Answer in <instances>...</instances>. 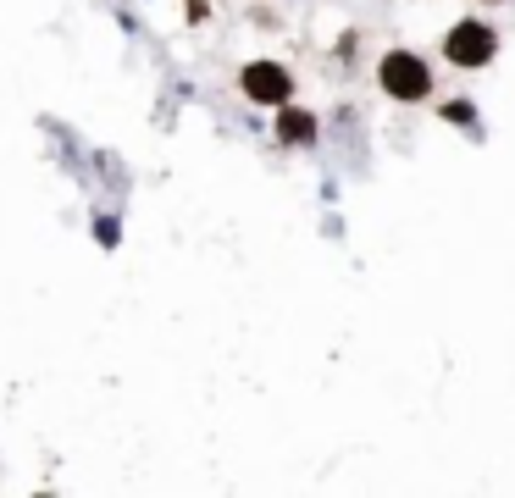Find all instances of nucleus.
I'll return each instance as SVG.
<instances>
[{
	"mask_svg": "<svg viewBox=\"0 0 515 498\" xmlns=\"http://www.w3.org/2000/svg\"><path fill=\"white\" fill-rule=\"evenodd\" d=\"M377 78H383V89L394 100H421L432 89V72L421 56H410V50H388L383 67H377Z\"/></svg>",
	"mask_w": 515,
	"mask_h": 498,
	"instance_id": "1",
	"label": "nucleus"
},
{
	"mask_svg": "<svg viewBox=\"0 0 515 498\" xmlns=\"http://www.w3.org/2000/svg\"><path fill=\"white\" fill-rule=\"evenodd\" d=\"M493 50H499V39H493V28L482 23V17L455 23V28H449V39H444V56L455 61V67H488Z\"/></svg>",
	"mask_w": 515,
	"mask_h": 498,
	"instance_id": "2",
	"label": "nucleus"
},
{
	"mask_svg": "<svg viewBox=\"0 0 515 498\" xmlns=\"http://www.w3.org/2000/svg\"><path fill=\"white\" fill-rule=\"evenodd\" d=\"M244 95H250L255 106H283L288 100V72L277 67V61H250V67H244Z\"/></svg>",
	"mask_w": 515,
	"mask_h": 498,
	"instance_id": "3",
	"label": "nucleus"
},
{
	"mask_svg": "<svg viewBox=\"0 0 515 498\" xmlns=\"http://www.w3.org/2000/svg\"><path fill=\"white\" fill-rule=\"evenodd\" d=\"M277 139L283 144H311L316 139V117L311 111H277Z\"/></svg>",
	"mask_w": 515,
	"mask_h": 498,
	"instance_id": "4",
	"label": "nucleus"
},
{
	"mask_svg": "<svg viewBox=\"0 0 515 498\" xmlns=\"http://www.w3.org/2000/svg\"><path fill=\"white\" fill-rule=\"evenodd\" d=\"M95 238H100V244H117V222H111V216H100V222H95Z\"/></svg>",
	"mask_w": 515,
	"mask_h": 498,
	"instance_id": "5",
	"label": "nucleus"
},
{
	"mask_svg": "<svg viewBox=\"0 0 515 498\" xmlns=\"http://www.w3.org/2000/svg\"><path fill=\"white\" fill-rule=\"evenodd\" d=\"M444 117H449V122H471V100H449Z\"/></svg>",
	"mask_w": 515,
	"mask_h": 498,
	"instance_id": "6",
	"label": "nucleus"
}]
</instances>
